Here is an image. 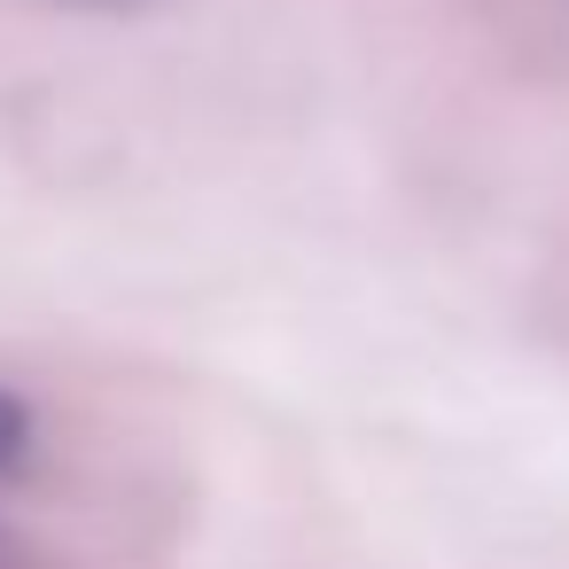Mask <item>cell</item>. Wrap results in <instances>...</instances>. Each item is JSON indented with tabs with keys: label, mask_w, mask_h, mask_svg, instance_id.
I'll return each mask as SVG.
<instances>
[{
	"label": "cell",
	"mask_w": 569,
	"mask_h": 569,
	"mask_svg": "<svg viewBox=\"0 0 569 569\" xmlns=\"http://www.w3.org/2000/svg\"><path fill=\"white\" fill-rule=\"evenodd\" d=\"M24 445H32V413H24L9 390H0V468H17V460H24Z\"/></svg>",
	"instance_id": "1"
},
{
	"label": "cell",
	"mask_w": 569,
	"mask_h": 569,
	"mask_svg": "<svg viewBox=\"0 0 569 569\" xmlns=\"http://www.w3.org/2000/svg\"><path fill=\"white\" fill-rule=\"evenodd\" d=\"M63 9H102V17H126V9H157V0H63Z\"/></svg>",
	"instance_id": "2"
}]
</instances>
